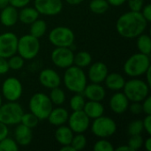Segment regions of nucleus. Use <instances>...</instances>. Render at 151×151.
Returning a JSON list of instances; mask_svg holds the SVG:
<instances>
[{
	"label": "nucleus",
	"instance_id": "obj_1",
	"mask_svg": "<svg viewBox=\"0 0 151 151\" xmlns=\"http://www.w3.org/2000/svg\"><path fill=\"white\" fill-rule=\"evenodd\" d=\"M148 24L149 22L141 12L129 11L119 17L116 22V29L120 36L126 39H134L144 33Z\"/></svg>",
	"mask_w": 151,
	"mask_h": 151
},
{
	"label": "nucleus",
	"instance_id": "obj_2",
	"mask_svg": "<svg viewBox=\"0 0 151 151\" xmlns=\"http://www.w3.org/2000/svg\"><path fill=\"white\" fill-rule=\"evenodd\" d=\"M62 81L65 88L74 94L82 93L88 84V77L83 69L73 65L65 69Z\"/></svg>",
	"mask_w": 151,
	"mask_h": 151
},
{
	"label": "nucleus",
	"instance_id": "obj_3",
	"mask_svg": "<svg viewBox=\"0 0 151 151\" xmlns=\"http://www.w3.org/2000/svg\"><path fill=\"white\" fill-rule=\"evenodd\" d=\"M150 66V56L138 52L127 59L124 64V72L131 78H137L143 75Z\"/></svg>",
	"mask_w": 151,
	"mask_h": 151
},
{
	"label": "nucleus",
	"instance_id": "obj_4",
	"mask_svg": "<svg viewBox=\"0 0 151 151\" xmlns=\"http://www.w3.org/2000/svg\"><path fill=\"white\" fill-rule=\"evenodd\" d=\"M30 112L37 117L39 120L47 119L50 112L53 109V104L48 95L42 92L34 94L28 103Z\"/></svg>",
	"mask_w": 151,
	"mask_h": 151
},
{
	"label": "nucleus",
	"instance_id": "obj_5",
	"mask_svg": "<svg viewBox=\"0 0 151 151\" xmlns=\"http://www.w3.org/2000/svg\"><path fill=\"white\" fill-rule=\"evenodd\" d=\"M150 86L145 81L133 78L126 81L123 93L128 98L129 102L142 103L148 96H150Z\"/></svg>",
	"mask_w": 151,
	"mask_h": 151
},
{
	"label": "nucleus",
	"instance_id": "obj_6",
	"mask_svg": "<svg viewBox=\"0 0 151 151\" xmlns=\"http://www.w3.org/2000/svg\"><path fill=\"white\" fill-rule=\"evenodd\" d=\"M41 43L39 38L33 36L30 34L24 35L18 38L17 52L25 60L35 58L40 52Z\"/></svg>",
	"mask_w": 151,
	"mask_h": 151
},
{
	"label": "nucleus",
	"instance_id": "obj_7",
	"mask_svg": "<svg viewBox=\"0 0 151 151\" xmlns=\"http://www.w3.org/2000/svg\"><path fill=\"white\" fill-rule=\"evenodd\" d=\"M23 114V108L17 102H8L0 106V122L8 127L19 124Z\"/></svg>",
	"mask_w": 151,
	"mask_h": 151
},
{
	"label": "nucleus",
	"instance_id": "obj_8",
	"mask_svg": "<svg viewBox=\"0 0 151 151\" xmlns=\"http://www.w3.org/2000/svg\"><path fill=\"white\" fill-rule=\"evenodd\" d=\"M50 42L55 47H72L73 45L75 35L73 31L64 26L54 27L48 35Z\"/></svg>",
	"mask_w": 151,
	"mask_h": 151
},
{
	"label": "nucleus",
	"instance_id": "obj_9",
	"mask_svg": "<svg viewBox=\"0 0 151 151\" xmlns=\"http://www.w3.org/2000/svg\"><path fill=\"white\" fill-rule=\"evenodd\" d=\"M117 131V125L114 119L110 117L102 115L99 118L93 119L91 124L92 134L100 138H109L112 136Z\"/></svg>",
	"mask_w": 151,
	"mask_h": 151
},
{
	"label": "nucleus",
	"instance_id": "obj_10",
	"mask_svg": "<svg viewBox=\"0 0 151 151\" xmlns=\"http://www.w3.org/2000/svg\"><path fill=\"white\" fill-rule=\"evenodd\" d=\"M23 87L16 77H8L2 84V95L8 102H17L22 96Z\"/></svg>",
	"mask_w": 151,
	"mask_h": 151
},
{
	"label": "nucleus",
	"instance_id": "obj_11",
	"mask_svg": "<svg viewBox=\"0 0 151 151\" xmlns=\"http://www.w3.org/2000/svg\"><path fill=\"white\" fill-rule=\"evenodd\" d=\"M74 53L70 47H56L50 55L54 65L61 69H66L73 65Z\"/></svg>",
	"mask_w": 151,
	"mask_h": 151
},
{
	"label": "nucleus",
	"instance_id": "obj_12",
	"mask_svg": "<svg viewBox=\"0 0 151 151\" xmlns=\"http://www.w3.org/2000/svg\"><path fill=\"white\" fill-rule=\"evenodd\" d=\"M67 122L73 134H83L90 127V119L83 111H73L72 114H69Z\"/></svg>",
	"mask_w": 151,
	"mask_h": 151
},
{
	"label": "nucleus",
	"instance_id": "obj_13",
	"mask_svg": "<svg viewBox=\"0 0 151 151\" xmlns=\"http://www.w3.org/2000/svg\"><path fill=\"white\" fill-rule=\"evenodd\" d=\"M18 36L12 32L0 35V57L8 58L17 53Z\"/></svg>",
	"mask_w": 151,
	"mask_h": 151
},
{
	"label": "nucleus",
	"instance_id": "obj_14",
	"mask_svg": "<svg viewBox=\"0 0 151 151\" xmlns=\"http://www.w3.org/2000/svg\"><path fill=\"white\" fill-rule=\"evenodd\" d=\"M34 7L39 14L45 16H55L63 10L62 0H35Z\"/></svg>",
	"mask_w": 151,
	"mask_h": 151
},
{
	"label": "nucleus",
	"instance_id": "obj_15",
	"mask_svg": "<svg viewBox=\"0 0 151 151\" xmlns=\"http://www.w3.org/2000/svg\"><path fill=\"white\" fill-rule=\"evenodd\" d=\"M39 81L42 87L52 89L54 88L59 87L62 80L57 71L51 68H45L39 73Z\"/></svg>",
	"mask_w": 151,
	"mask_h": 151
},
{
	"label": "nucleus",
	"instance_id": "obj_16",
	"mask_svg": "<svg viewBox=\"0 0 151 151\" xmlns=\"http://www.w3.org/2000/svg\"><path fill=\"white\" fill-rule=\"evenodd\" d=\"M108 73L109 70L107 65L104 62L98 61L89 65L87 77L93 83H103Z\"/></svg>",
	"mask_w": 151,
	"mask_h": 151
},
{
	"label": "nucleus",
	"instance_id": "obj_17",
	"mask_svg": "<svg viewBox=\"0 0 151 151\" xmlns=\"http://www.w3.org/2000/svg\"><path fill=\"white\" fill-rule=\"evenodd\" d=\"M129 104V100L126 96V95L123 92L119 91H116V93L111 96L109 102L110 109L116 114L125 113L128 110Z\"/></svg>",
	"mask_w": 151,
	"mask_h": 151
},
{
	"label": "nucleus",
	"instance_id": "obj_18",
	"mask_svg": "<svg viewBox=\"0 0 151 151\" xmlns=\"http://www.w3.org/2000/svg\"><path fill=\"white\" fill-rule=\"evenodd\" d=\"M83 96L89 101H97L102 102L106 96V91L104 87L101 85V83H93L87 84L83 92Z\"/></svg>",
	"mask_w": 151,
	"mask_h": 151
},
{
	"label": "nucleus",
	"instance_id": "obj_19",
	"mask_svg": "<svg viewBox=\"0 0 151 151\" xmlns=\"http://www.w3.org/2000/svg\"><path fill=\"white\" fill-rule=\"evenodd\" d=\"M14 140L19 146H28L33 140L32 129L20 123L18 124L16 128L14 129Z\"/></svg>",
	"mask_w": 151,
	"mask_h": 151
},
{
	"label": "nucleus",
	"instance_id": "obj_20",
	"mask_svg": "<svg viewBox=\"0 0 151 151\" xmlns=\"http://www.w3.org/2000/svg\"><path fill=\"white\" fill-rule=\"evenodd\" d=\"M19 21V11L14 6L9 4L0 12V22L3 26L11 27L17 24Z\"/></svg>",
	"mask_w": 151,
	"mask_h": 151
},
{
	"label": "nucleus",
	"instance_id": "obj_21",
	"mask_svg": "<svg viewBox=\"0 0 151 151\" xmlns=\"http://www.w3.org/2000/svg\"><path fill=\"white\" fill-rule=\"evenodd\" d=\"M68 117H69V112L66 109L63 107H57L51 110L47 119L50 125L55 127H59L65 125L67 122Z\"/></svg>",
	"mask_w": 151,
	"mask_h": 151
},
{
	"label": "nucleus",
	"instance_id": "obj_22",
	"mask_svg": "<svg viewBox=\"0 0 151 151\" xmlns=\"http://www.w3.org/2000/svg\"><path fill=\"white\" fill-rule=\"evenodd\" d=\"M104 82L108 89L111 91H120L124 88L126 80L123 75L119 73H111L107 74Z\"/></svg>",
	"mask_w": 151,
	"mask_h": 151
},
{
	"label": "nucleus",
	"instance_id": "obj_23",
	"mask_svg": "<svg viewBox=\"0 0 151 151\" xmlns=\"http://www.w3.org/2000/svg\"><path fill=\"white\" fill-rule=\"evenodd\" d=\"M82 111L90 119H95L104 115V106L102 104L101 102L88 100V102L85 103V105Z\"/></svg>",
	"mask_w": 151,
	"mask_h": 151
},
{
	"label": "nucleus",
	"instance_id": "obj_24",
	"mask_svg": "<svg viewBox=\"0 0 151 151\" xmlns=\"http://www.w3.org/2000/svg\"><path fill=\"white\" fill-rule=\"evenodd\" d=\"M73 132L68 126H59L55 131V139L62 146L71 144L73 137Z\"/></svg>",
	"mask_w": 151,
	"mask_h": 151
},
{
	"label": "nucleus",
	"instance_id": "obj_25",
	"mask_svg": "<svg viewBox=\"0 0 151 151\" xmlns=\"http://www.w3.org/2000/svg\"><path fill=\"white\" fill-rule=\"evenodd\" d=\"M39 12L35 7H29L27 5L20 8L19 12V20L25 25H30L39 18Z\"/></svg>",
	"mask_w": 151,
	"mask_h": 151
},
{
	"label": "nucleus",
	"instance_id": "obj_26",
	"mask_svg": "<svg viewBox=\"0 0 151 151\" xmlns=\"http://www.w3.org/2000/svg\"><path fill=\"white\" fill-rule=\"evenodd\" d=\"M46 31H47V23L43 19L38 18L36 20H35L33 23L30 24L29 34L36 38L42 37L45 35Z\"/></svg>",
	"mask_w": 151,
	"mask_h": 151
},
{
	"label": "nucleus",
	"instance_id": "obj_27",
	"mask_svg": "<svg viewBox=\"0 0 151 151\" xmlns=\"http://www.w3.org/2000/svg\"><path fill=\"white\" fill-rule=\"evenodd\" d=\"M136 38H137L136 45H137V49H138L139 52L150 56L151 52L150 36L147 34L142 33Z\"/></svg>",
	"mask_w": 151,
	"mask_h": 151
},
{
	"label": "nucleus",
	"instance_id": "obj_28",
	"mask_svg": "<svg viewBox=\"0 0 151 151\" xmlns=\"http://www.w3.org/2000/svg\"><path fill=\"white\" fill-rule=\"evenodd\" d=\"M92 62V56L90 55L89 52L82 50L78 52L76 55H74L73 58V65L81 67V68H85L89 66V65Z\"/></svg>",
	"mask_w": 151,
	"mask_h": 151
},
{
	"label": "nucleus",
	"instance_id": "obj_29",
	"mask_svg": "<svg viewBox=\"0 0 151 151\" xmlns=\"http://www.w3.org/2000/svg\"><path fill=\"white\" fill-rule=\"evenodd\" d=\"M110 4L107 0H91L89 10L95 14H104L109 10Z\"/></svg>",
	"mask_w": 151,
	"mask_h": 151
},
{
	"label": "nucleus",
	"instance_id": "obj_30",
	"mask_svg": "<svg viewBox=\"0 0 151 151\" xmlns=\"http://www.w3.org/2000/svg\"><path fill=\"white\" fill-rule=\"evenodd\" d=\"M49 97H50V99L53 104H56L58 106L62 105L65 102V93L59 87H57V88L50 89V93Z\"/></svg>",
	"mask_w": 151,
	"mask_h": 151
},
{
	"label": "nucleus",
	"instance_id": "obj_31",
	"mask_svg": "<svg viewBox=\"0 0 151 151\" xmlns=\"http://www.w3.org/2000/svg\"><path fill=\"white\" fill-rule=\"evenodd\" d=\"M85 103H86V100L82 93H75V95H73L69 101V106L73 111H82L85 105Z\"/></svg>",
	"mask_w": 151,
	"mask_h": 151
},
{
	"label": "nucleus",
	"instance_id": "obj_32",
	"mask_svg": "<svg viewBox=\"0 0 151 151\" xmlns=\"http://www.w3.org/2000/svg\"><path fill=\"white\" fill-rule=\"evenodd\" d=\"M7 62H8L9 68L11 70L18 71V70H20L24 66L25 59L22 57H20L19 54L17 55V53H16V54L11 56L10 58H8Z\"/></svg>",
	"mask_w": 151,
	"mask_h": 151
},
{
	"label": "nucleus",
	"instance_id": "obj_33",
	"mask_svg": "<svg viewBox=\"0 0 151 151\" xmlns=\"http://www.w3.org/2000/svg\"><path fill=\"white\" fill-rule=\"evenodd\" d=\"M38 123H39V119L32 112H27V113L24 112V114L22 115L21 119H20V124H22L31 129L37 127Z\"/></svg>",
	"mask_w": 151,
	"mask_h": 151
},
{
	"label": "nucleus",
	"instance_id": "obj_34",
	"mask_svg": "<svg viewBox=\"0 0 151 151\" xmlns=\"http://www.w3.org/2000/svg\"><path fill=\"white\" fill-rule=\"evenodd\" d=\"M19 145L16 141L10 137H5L0 141V151H18Z\"/></svg>",
	"mask_w": 151,
	"mask_h": 151
},
{
	"label": "nucleus",
	"instance_id": "obj_35",
	"mask_svg": "<svg viewBox=\"0 0 151 151\" xmlns=\"http://www.w3.org/2000/svg\"><path fill=\"white\" fill-rule=\"evenodd\" d=\"M71 145L75 150V151L82 150L87 146V138L83 134H76L73 135L71 142Z\"/></svg>",
	"mask_w": 151,
	"mask_h": 151
},
{
	"label": "nucleus",
	"instance_id": "obj_36",
	"mask_svg": "<svg viewBox=\"0 0 151 151\" xmlns=\"http://www.w3.org/2000/svg\"><path fill=\"white\" fill-rule=\"evenodd\" d=\"M143 123L142 119H134L127 127V134L131 135L142 134L143 132Z\"/></svg>",
	"mask_w": 151,
	"mask_h": 151
},
{
	"label": "nucleus",
	"instance_id": "obj_37",
	"mask_svg": "<svg viewBox=\"0 0 151 151\" xmlns=\"http://www.w3.org/2000/svg\"><path fill=\"white\" fill-rule=\"evenodd\" d=\"M93 150L95 151H113L115 149L111 142H109L105 138H100L93 147Z\"/></svg>",
	"mask_w": 151,
	"mask_h": 151
},
{
	"label": "nucleus",
	"instance_id": "obj_38",
	"mask_svg": "<svg viewBox=\"0 0 151 151\" xmlns=\"http://www.w3.org/2000/svg\"><path fill=\"white\" fill-rule=\"evenodd\" d=\"M143 138L142 134H136V135H131L128 142L127 145L131 148L133 151L138 150L143 146Z\"/></svg>",
	"mask_w": 151,
	"mask_h": 151
},
{
	"label": "nucleus",
	"instance_id": "obj_39",
	"mask_svg": "<svg viewBox=\"0 0 151 151\" xmlns=\"http://www.w3.org/2000/svg\"><path fill=\"white\" fill-rule=\"evenodd\" d=\"M130 11L141 12L144 6V0H127Z\"/></svg>",
	"mask_w": 151,
	"mask_h": 151
},
{
	"label": "nucleus",
	"instance_id": "obj_40",
	"mask_svg": "<svg viewBox=\"0 0 151 151\" xmlns=\"http://www.w3.org/2000/svg\"><path fill=\"white\" fill-rule=\"evenodd\" d=\"M128 110L134 115H139V114L142 113V103H140V102H132V104H129V106H128Z\"/></svg>",
	"mask_w": 151,
	"mask_h": 151
},
{
	"label": "nucleus",
	"instance_id": "obj_41",
	"mask_svg": "<svg viewBox=\"0 0 151 151\" xmlns=\"http://www.w3.org/2000/svg\"><path fill=\"white\" fill-rule=\"evenodd\" d=\"M142 112H144L146 115L151 114V97L150 96H148L142 102Z\"/></svg>",
	"mask_w": 151,
	"mask_h": 151
},
{
	"label": "nucleus",
	"instance_id": "obj_42",
	"mask_svg": "<svg viewBox=\"0 0 151 151\" xmlns=\"http://www.w3.org/2000/svg\"><path fill=\"white\" fill-rule=\"evenodd\" d=\"M31 2V0H9V4L14 6L17 9L23 8Z\"/></svg>",
	"mask_w": 151,
	"mask_h": 151
},
{
	"label": "nucleus",
	"instance_id": "obj_43",
	"mask_svg": "<svg viewBox=\"0 0 151 151\" xmlns=\"http://www.w3.org/2000/svg\"><path fill=\"white\" fill-rule=\"evenodd\" d=\"M141 13L142 14V16L144 17V19L150 22L151 21V5L150 4H144V6L142 7Z\"/></svg>",
	"mask_w": 151,
	"mask_h": 151
},
{
	"label": "nucleus",
	"instance_id": "obj_44",
	"mask_svg": "<svg viewBox=\"0 0 151 151\" xmlns=\"http://www.w3.org/2000/svg\"><path fill=\"white\" fill-rule=\"evenodd\" d=\"M9 70H10V68L8 65L7 58L0 57V75L6 74L9 72Z\"/></svg>",
	"mask_w": 151,
	"mask_h": 151
},
{
	"label": "nucleus",
	"instance_id": "obj_45",
	"mask_svg": "<svg viewBox=\"0 0 151 151\" xmlns=\"http://www.w3.org/2000/svg\"><path fill=\"white\" fill-rule=\"evenodd\" d=\"M142 123H143L144 131H146V133L149 135H151V114L146 115V117L142 120Z\"/></svg>",
	"mask_w": 151,
	"mask_h": 151
},
{
	"label": "nucleus",
	"instance_id": "obj_46",
	"mask_svg": "<svg viewBox=\"0 0 151 151\" xmlns=\"http://www.w3.org/2000/svg\"><path fill=\"white\" fill-rule=\"evenodd\" d=\"M8 134H9L8 126L0 122V141H2L5 137H7Z\"/></svg>",
	"mask_w": 151,
	"mask_h": 151
},
{
	"label": "nucleus",
	"instance_id": "obj_47",
	"mask_svg": "<svg viewBox=\"0 0 151 151\" xmlns=\"http://www.w3.org/2000/svg\"><path fill=\"white\" fill-rule=\"evenodd\" d=\"M110 5L112 6H121L125 3H127V0H107Z\"/></svg>",
	"mask_w": 151,
	"mask_h": 151
},
{
	"label": "nucleus",
	"instance_id": "obj_48",
	"mask_svg": "<svg viewBox=\"0 0 151 151\" xmlns=\"http://www.w3.org/2000/svg\"><path fill=\"white\" fill-rule=\"evenodd\" d=\"M143 144H144V148L147 151H151V138L150 137H148L146 139V141L143 142Z\"/></svg>",
	"mask_w": 151,
	"mask_h": 151
},
{
	"label": "nucleus",
	"instance_id": "obj_49",
	"mask_svg": "<svg viewBox=\"0 0 151 151\" xmlns=\"http://www.w3.org/2000/svg\"><path fill=\"white\" fill-rule=\"evenodd\" d=\"M151 73V66L147 70V72L144 73V75H146V82L148 83V85L150 87L151 86V78H150V73Z\"/></svg>",
	"mask_w": 151,
	"mask_h": 151
},
{
	"label": "nucleus",
	"instance_id": "obj_50",
	"mask_svg": "<svg viewBox=\"0 0 151 151\" xmlns=\"http://www.w3.org/2000/svg\"><path fill=\"white\" fill-rule=\"evenodd\" d=\"M65 1L70 5H78V4H81V3H83L85 0H65Z\"/></svg>",
	"mask_w": 151,
	"mask_h": 151
},
{
	"label": "nucleus",
	"instance_id": "obj_51",
	"mask_svg": "<svg viewBox=\"0 0 151 151\" xmlns=\"http://www.w3.org/2000/svg\"><path fill=\"white\" fill-rule=\"evenodd\" d=\"M117 151H133L131 150V148L127 144V145H123V146H119L116 149Z\"/></svg>",
	"mask_w": 151,
	"mask_h": 151
},
{
	"label": "nucleus",
	"instance_id": "obj_52",
	"mask_svg": "<svg viewBox=\"0 0 151 151\" xmlns=\"http://www.w3.org/2000/svg\"><path fill=\"white\" fill-rule=\"evenodd\" d=\"M60 150L61 151H75V150L73 148V146L71 144L69 145H64L60 148Z\"/></svg>",
	"mask_w": 151,
	"mask_h": 151
},
{
	"label": "nucleus",
	"instance_id": "obj_53",
	"mask_svg": "<svg viewBox=\"0 0 151 151\" xmlns=\"http://www.w3.org/2000/svg\"><path fill=\"white\" fill-rule=\"evenodd\" d=\"M9 5V0H0V10Z\"/></svg>",
	"mask_w": 151,
	"mask_h": 151
},
{
	"label": "nucleus",
	"instance_id": "obj_54",
	"mask_svg": "<svg viewBox=\"0 0 151 151\" xmlns=\"http://www.w3.org/2000/svg\"><path fill=\"white\" fill-rule=\"evenodd\" d=\"M3 104V98H2V95L0 94V106Z\"/></svg>",
	"mask_w": 151,
	"mask_h": 151
}]
</instances>
